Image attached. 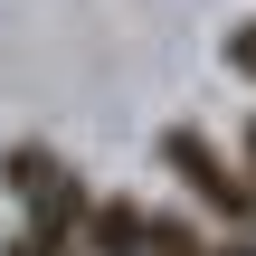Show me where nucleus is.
I'll return each mask as SVG.
<instances>
[{"instance_id":"1","label":"nucleus","mask_w":256,"mask_h":256,"mask_svg":"<svg viewBox=\"0 0 256 256\" xmlns=\"http://www.w3.org/2000/svg\"><path fill=\"white\" fill-rule=\"evenodd\" d=\"M0 190L19 200V228H28V238H48V247H76V256H86L95 190H86V171H76L66 152H48V142H10V152H0Z\"/></svg>"},{"instance_id":"2","label":"nucleus","mask_w":256,"mask_h":256,"mask_svg":"<svg viewBox=\"0 0 256 256\" xmlns=\"http://www.w3.org/2000/svg\"><path fill=\"white\" fill-rule=\"evenodd\" d=\"M162 171L180 180L190 209H209L218 228L256 238V171L238 162V142H218L209 124H171V133H162Z\"/></svg>"},{"instance_id":"3","label":"nucleus","mask_w":256,"mask_h":256,"mask_svg":"<svg viewBox=\"0 0 256 256\" xmlns=\"http://www.w3.org/2000/svg\"><path fill=\"white\" fill-rule=\"evenodd\" d=\"M86 256H152V200H95Z\"/></svg>"},{"instance_id":"4","label":"nucleus","mask_w":256,"mask_h":256,"mask_svg":"<svg viewBox=\"0 0 256 256\" xmlns=\"http://www.w3.org/2000/svg\"><path fill=\"white\" fill-rule=\"evenodd\" d=\"M152 256H218V238L190 209H152Z\"/></svg>"},{"instance_id":"5","label":"nucleus","mask_w":256,"mask_h":256,"mask_svg":"<svg viewBox=\"0 0 256 256\" xmlns=\"http://www.w3.org/2000/svg\"><path fill=\"white\" fill-rule=\"evenodd\" d=\"M228 76H247V86H256V19L228 28Z\"/></svg>"},{"instance_id":"6","label":"nucleus","mask_w":256,"mask_h":256,"mask_svg":"<svg viewBox=\"0 0 256 256\" xmlns=\"http://www.w3.org/2000/svg\"><path fill=\"white\" fill-rule=\"evenodd\" d=\"M0 256H76V247H48V238H28V228H19V238H10Z\"/></svg>"},{"instance_id":"7","label":"nucleus","mask_w":256,"mask_h":256,"mask_svg":"<svg viewBox=\"0 0 256 256\" xmlns=\"http://www.w3.org/2000/svg\"><path fill=\"white\" fill-rule=\"evenodd\" d=\"M238 162H247V171H256V114H247V124H238Z\"/></svg>"},{"instance_id":"8","label":"nucleus","mask_w":256,"mask_h":256,"mask_svg":"<svg viewBox=\"0 0 256 256\" xmlns=\"http://www.w3.org/2000/svg\"><path fill=\"white\" fill-rule=\"evenodd\" d=\"M218 256H256V238H238V228H228V238H218Z\"/></svg>"}]
</instances>
